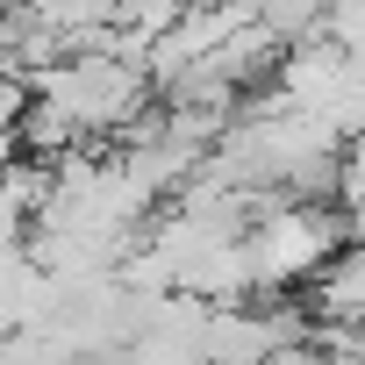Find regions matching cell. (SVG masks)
Returning a JSON list of instances; mask_svg holds the SVG:
<instances>
[{"mask_svg": "<svg viewBox=\"0 0 365 365\" xmlns=\"http://www.w3.org/2000/svg\"><path fill=\"white\" fill-rule=\"evenodd\" d=\"M215 265H237V251H215ZM201 279H208V272H194V287H201ZM215 279H222V287H244L251 272H215Z\"/></svg>", "mask_w": 365, "mask_h": 365, "instance_id": "1", "label": "cell"}, {"mask_svg": "<svg viewBox=\"0 0 365 365\" xmlns=\"http://www.w3.org/2000/svg\"><path fill=\"white\" fill-rule=\"evenodd\" d=\"M8 143H15V136H8V122H0V172H8Z\"/></svg>", "mask_w": 365, "mask_h": 365, "instance_id": "2", "label": "cell"}]
</instances>
